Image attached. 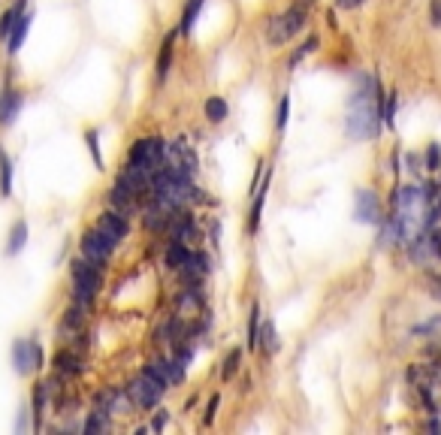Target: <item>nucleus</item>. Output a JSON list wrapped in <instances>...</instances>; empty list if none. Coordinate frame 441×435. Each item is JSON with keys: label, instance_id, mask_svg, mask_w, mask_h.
<instances>
[{"label": "nucleus", "instance_id": "nucleus-16", "mask_svg": "<svg viewBox=\"0 0 441 435\" xmlns=\"http://www.w3.org/2000/svg\"><path fill=\"white\" fill-rule=\"evenodd\" d=\"M172 43H176V33H170V37L163 39V46H161V57H157V79H166V73H170Z\"/></svg>", "mask_w": 441, "mask_h": 435}, {"label": "nucleus", "instance_id": "nucleus-19", "mask_svg": "<svg viewBox=\"0 0 441 435\" xmlns=\"http://www.w3.org/2000/svg\"><path fill=\"white\" fill-rule=\"evenodd\" d=\"M203 109H206V118H209V121H224V118H227V103H224L221 97H209Z\"/></svg>", "mask_w": 441, "mask_h": 435}, {"label": "nucleus", "instance_id": "nucleus-15", "mask_svg": "<svg viewBox=\"0 0 441 435\" xmlns=\"http://www.w3.org/2000/svg\"><path fill=\"white\" fill-rule=\"evenodd\" d=\"M24 12V0H15V6H10V10L3 12V19H0V39H6L15 28V21H19V15Z\"/></svg>", "mask_w": 441, "mask_h": 435}, {"label": "nucleus", "instance_id": "nucleus-34", "mask_svg": "<svg viewBox=\"0 0 441 435\" xmlns=\"http://www.w3.org/2000/svg\"><path fill=\"white\" fill-rule=\"evenodd\" d=\"M163 423H166V414H157L154 417V429H163Z\"/></svg>", "mask_w": 441, "mask_h": 435}, {"label": "nucleus", "instance_id": "nucleus-3", "mask_svg": "<svg viewBox=\"0 0 441 435\" xmlns=\"http://www.w3.org/2000/svg\"><path fill=\"white\" fill-rule=\"evenodd\" d=\"M163 390H166V384L157 378V375L148 369L139 372L136 378H133L127 384V396H130V402L133 405H139V408H154L157 402H161V396H163Z\"/></svg>", "mask_w": 441, "mask_h": 435}, {"label": "nucleus", "instance_id": "nucleus-10", "mask_svg": "<svg viewBox=\"0 0 441 435\" xmlns=\"http://www.w3.org/2000/svg\"><path fill=\"white\" fill-rule=\"evenodd\" d=\"M21 109V94L12 88H6L3 94H0V124H12V118L19 115Z\"/></svg>", "mask_w": 441, "mask_h": 435}, {"label": "nucleus", "instance_id": "nucleus-12", "mask_svg": "<svg viewBox=\"0 0 441 435\" xmlns=\"http://www.w3.org/2000/svg\"><path fill=\"white\" fill-rule=\"evenodd\" d=\"M28 28H30V15H28V12H21V15H19V21H15V28H12V33L6 37V43H10V52H12V55L21 48L24 37H28Z\"/></svg>", "mask_w": 441, "mask_h": 435}, {"label": "nucleus", "instance_id": "nucleus-14", "mask_svg": "<svg viewBox=\"0 0 441 435\" xmlns=\"http://www.w3.org/2000/svg\"><path fill=\"white\" fill-rule=\"evenodd\" d=\"M0 194L12 197V161L3 148H0Z\"/></svg>", "mask_w": 441, "mask_h": 435}, {"label": "nucleus", "instance_id": "nucleus-1", "mask_svg": "<svg viewBox=\"0 0 441 435\" xmlns=\"http://www.w3.org/2000/svg\"><path fill=\"white\" fill-rule=\"evenodd\" d=\"M381 130V91L372 76L357 79V91L348 103V136L372 139Z\"/></svg>", "mask_w": 441, "mask_h": 435}, {"label": "nucleus", "instance_id": "nucleus-6", "mask_svg": "<svg viewBox=\"0 0 441 435\" xmlns=\"http://www.w3.org/2000/svg\"><path fill=\"white\" fill-rule=\"evenodd\" d=\"M115 245H118V242H112L109 236H106V233L91 230V233H85V239H82V254H85L88 260H94V263L103 266V263L112 257Z\"/></svg>", "mask_w": 441, "mask_h": 435}, {"label": "nucleus", "instance_id": "nucleus-17", "mask_svg": "<svg viewBox=\"0 0 441 435\" xmlns=\"http://www.w3.org/2000/svg\"><path fill=\"white\" fill-rule=\"evenodd\" d=\"M24 242H28V224L19 221L10 233V245H6V254H19V251L24 248Z\"/></svg>", "mask_w": 441, "mask_h": 435}, {"label": "nucleus", "instance_id": "nucleus-23", "mask_svg": "<svg viewBox=\"0 0 441 435\" xmlns=\"http://www.w3.org/2000/svg\"><path fill=\"white\" fill-rule=\"evenodd\" d=\"M103 429H106V411H103V408H97V411L88 417L85 432H103Z\"/></svg>", "mask_w": 441, "mask_h": 435}, {"label": "nucleus", "instance_id": "nucleus-2", "mask_svg": "<svg viewBox=\"0 0 441 435\" xmlns=\"http://www.w3.org/2000/svg\"><path fill=\"white\" fill-rule=\"evenodd\" d=\"M429 206L432 197L417 185H402L393 197V221L402 233V245H408L429 227Z\"/></svg>", "mask_w": 441, "mask_h": 435}, {"label": "nucleus", "instance_id": "nucleus-13", "mask_svg": "<svg viewBox=\"0 0 441 435\" xmlns=\"http://www.w3.org/2000/svg\"><path fill=\"white\" fill-rule=\"evenodd\" d=\"M199 12H203V0H188L185 12H181L179 33H190V30H194V24H197V19H199Z\"/></svg>", "mask_w": 441, "mask_h": 435}, {"label": "nucleus", "instance_id": "nucleus-24", "mask_svg": "<svg viewBox=\"0 0 441 435\" xmlns=\"http://www.w3.org/2000/svg\"><path fill=\"white\" fill-rule=\"evenodd\" d=\"M239 357H242V350H230V354H227V363H224L221 378H233V372L239 369Z\"/></svg>", "mask_w": 441, "mask_h": 435}, {"label": "nucleus", "instance_id": "nucleus-18", "mask_svg": "<svg viewBox=\"0 0 441 435\" xmlns=\"http://www.w3.org/2000/svg\"><path fill=\"white\" fill-rule=\"evenodd\" d=\"M55 366H57V369H61L64 375H79V369H82V366H79V357L70 354V350H61V354L55 357Z\"/></svg>", "mask_w": 441, "mask_h": 435}, {"label": "nucleus", "instance_id": "nucleus-7", "mask_svg": "<svg viewBox=\"0 0 441 435\" xmlns=\"http://www.w3.org/2000/svg\"><path fill=\"white\" fill-rule=\"evenodd\" d=\"M12 363H15V372L19 375H28L33 369H39V363H43V350H39L37 341L19 339L12 345Z\"/></svg>", "mask_w": 441, "mask_h": 435}, {"label": "nucleus", "instance_id": "nucleus-11", "mask_svg": "<svg viewBox=\"0 0 441 435\" xmlns=\"http://www.w3.org/2000/svg\"><path fill=\"white\" fill-rule=\"evenodd\" d=\"M188 257H190V248L181 239H172V245L166 248V266H170V269H176V272H181V266L188 263Z\"/></svg>", "mask_w": 441, "mask_h": 435}, {"label": "nucleus", "instance_id": "nucleus-31", "mask_svg": "<svg viewBox=\"0 0 441 435\" xmlns=\"http://www.w3.org/2000/svg\"><path fill=\"white\" fill-rule=\"evenodd\" d=\"M215 408H218V396H212V399H209V408H206V423H212V420H215Z\"/></svg>", "mask_w": 441, "mask_h": 435}, {"label": "nucleus", "instance_id": "nucleus-8", "mask_svg": "<svg viewBox=\"0 0 441 435\" xmlns=\"http://www.w3.org/2000/svg\"><path fill=\"white\" fill-rule=\"evenodd\" d=\"M354 218L360 224H378L381 221V203L372 190H357L354 197Z\"/></svg>", "mask_w": 441, "mask_h": 435}, {"label": "nucleus", "instance_id": "nucleus-32", "mask_svg": "<svg viewBox=\"0 0 441 435\" xmlns=\"http://www.w3.org/2000/svg\"><path fill=\"white\" fill-rule=\"evenodd\" d=\"M432 294L441 296V275H435V278H432Z\"/></svg>", "mask_w": 441, "mask_h": 435}, {"label": "nucleus", "instance_id": "nucleus-33", "mask_svg": "<svg viewBox=\"0 0 441 435\" xmlns=\"http://www.w3.org/2000/svg\"><path fill=\"white\" fill-rule=\"evenodd\" d=\"M426 426H429V429H432V432H441V420H438V417H432V420H429Z\"/></svg>", "mask_w": 441, "mask_h": 435}, {"label": "nucleus", "instance_id": "nucleus-20", "mask_svg": "<svg viewBox=\"0 0 441 435\" xmlns=\"http://www.w3.org/2000/svg\"><path fill=\"white\" fill-rule=\"evenodd\" d=\"M260 345V308H257V303L251 305V326H248V348H257Z\"/></svg>", "mask_w": 441, "mask_h": 435}, {"label": "nucleus", "instance_id": "nucleus-22", "mask_svg": "<svg viewBox=\"0 0 441 435\" xmlns=\"http://www.w3.org/2000/svg\"><path fill=\"white\" fill-rule=\"evenodd\" d=\"M260 341H263V348H266V350H276V348H278L276 323H272V321H266V323L260 326Z\"/></svg>", "mask_w": 441, "mask_h": 435}, {"label": "nucleus", "instance_id": "nucleus-29", "mask_svg": "<svg viewBox=\"0 0 441 435\" xmlns=\"http://www.w3.org/2000/svg\"><path fill=\"white\" fill-rule=\"evenodd\" d=\"M429 12H432V24H441V0H432Z\"/></svg>", "mask_w": 441, "mask_h": 435}, {"label": "nucleus", "instance_id": "nucleus-25", "mask_svg": "<svg viewBox=\"0 0 441 435\" xmlns=\"http://www.w3.org/2000/svg\"><path fill=\"white\" fill-rule=\"evenodd\" d=\"M287 115H290V97L285 94L281 97V103H278V130H285V124H287Z\"/></svg>", "mask_w": 441, "mask_h": 435}, {"label": "nucleus", "instance_id": "nucleus-9", "mask_svg": "<svg viewBox=\"0 0 441 435\" xmlns=\"http://www.w3.org/2000/svg\"><path fill=\"white\" fill-rule=\"evenodd\" d=\"M97 230L106 233L112 242H121L124 236H127V218H124V212H103L97 221Z\"/></svg>", "mask_w": 441, "mask_h": 435}, {"label": "nucleus", "instance_id": "nucleus-28", "mask_svg": "<svg viewBox=\"0 0 441 435\" xmlns=\"http://www.w3.org/2000/svg\"><path fill=\"white\" fill-rule=\"evenodd\" d=\"M393 115H396V94H390V103H384V121L393 124Z\"/></svg>", "mask_w": 441, "mask_h": 435}, {"label": "nucleus", "instance_id": "nucleus-27", "mask_svg": "<svg viewBox=\"0 0 441 435\" xmlns=\"http://www.w3.org/2000/svg\"><path fill=\"white\" fill-rule=\"evenodd\" d=\"M88 148H91V157H94V163L100 166V170H103V157H100V152H97V133H94V130L88 133Z\"/></svg>", "mask_w": 441, "mask_h": 435}, {"label": "nucleus", "instance_id": "nucleus-21", "mask_svg": "<svg viewBox=\"0 0 441 435\" xmlns=\"http://www.w3.org/2000/svg\"><path fill=\"white\" fill-rule=\"evenodd\" d=\"M314 46H318V37H309V39H305V43L296 48V55H290V61H287L290 70H294V66H296L299 61H303V57H309V55L314 52Z\"/></svg>", "mask_w": 441, "mask_h": 435}, {"label": "nucleus", "instance_id": "nucleus-5", "mask_svg": "<svg viewBox=\"0 0 441 435\" xmlns=\"http://www.w3.org/2000/svg\"><path fill=\"white\" fill-rule=\"evenodd\" d=\"M163 154H166V145L157 136L152 139H139L136 145L130 148V163H139V166H145L148 172L154 170V166H161L163 163Z\"/></svg>", "mask_w": 441, "mask_h": 435}, {"label": "nucleus", "instance_id": "nucleus-26", "mask_svg": "<svg viewBox=\"0 0 441 435\" xmlns=\"http://www.w3.org/2000/svg\"><path fill=\"white\" fill-rule=\"evenodd\" d=\"M438 163H441V148L432 142V145L426 148V166L429 170H438Z\"/></svg>", "mask_w": 441, "mask_h": 435}, {"label": "nucleus", "instance_id": "nucleus-30", "mask_svg": "<svg viewBox=\"0 0 441 435\" xmlns=\"http://www.w3.org/2000/svg\"><path fill=\"white\" fill-rule=\"evenodd\" d=\"M360 3H366V0H336L339 10H357Z\"/></svg>", "mask_w": 441, "mask_h": 435}, {"label": "nucleus", "instance_id": "nucleus-4", "mask_svg": "<svg viewBox=\"0 0 441 435\" xmlns=\"http://www.w3.org/2000/svg\"><path fill=\"white\" fill-rule=\"evenodd\" d=\"M73 281H76V303L85 308L100 287V263L88 260V257L76 260L73 263Z\"/></svg>", "mask_w": 441, "mask_h": 435}]
</instances>
